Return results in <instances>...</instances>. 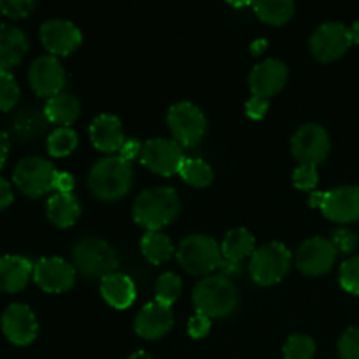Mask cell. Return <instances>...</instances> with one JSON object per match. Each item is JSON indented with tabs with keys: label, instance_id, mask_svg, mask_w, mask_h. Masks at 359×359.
<instances>
[{
	"label": "cell",
	"instance_id": "cell-1",
	"mask_svg": "<svg viewBox=\"0 0 359 359\" xmlns=\"http://www.w3.org/2000/svg\"><path fill=\"white\" fill-rule=\"evenodd\" d=\"M181 212V200L175 189L160 186L140 193L133 202V219L147 231H160Z\"/></svg>",
	"mask_w": 359,
	"mask_h": 359
},
{
	"label": "cell",
	"instance_id": "cell-2",
	"mask_svg": "<svg viewBox=\"0 0 359 359\" xmlns=\"http://www.w3.org/2000/svg\"><path fill=\"white\" fill-rule=\"evenodd\" d=\"M133 168L121 156H105L91 167L88 174V188L98 200L114 202L132 189Z\"/></svg>",
	"mask_w": 359,
	"mask_h": 359
},
{
	"label": "cell",
	"instance_id": "cell-3",
	"mask_svg": "<svg viewBox=\"0 0 359 359\" xmlns=\"http://www.w3.org/2000/svg\"><path fill=\"white\" fill-rule=\"evenodd\" d=\"M193 305L205 318H226L237 309V286L224 276H209L200 280L193 291Z\"/></svg>",
	"mask_w": 359,
	"mask_h": 359
},
{
	"label": "cell",
	"instance_id": "cell-4",
	"mask_svg": "<svg viewBox=\"0 0 359 359\" xmlns=\"http://www.w3.org/2000/svg\"><path fill=\"white\" fill-rule=\"evenodd\" d=\"M72 262L76 272L88 279H105L111 273H116L119 266L114 249L97 237L77 241L72 248Z\"/></svg>",
	"mask_w": 359,
	"mask_h": 359
},
{
	"label": "cell",
	"instance_id": "cell-5",
	"mask_svg": "<svg viewBox=\"0 0 359 359\" xmlns=\"http://www.w3.org/2000/svg\"><path fill=\"white\" fill-rule=\"evenodd\" d=\"M175 256L182 269L193 276H207L223 263L221 245L212 237L202 233L188 235L179 244Z\"/></svg>",
	"mask_w": 359,
	"mask_h": 359
},
{
	"label": "cell",
	"instance_id": "cell-6",
	"mask_svg": "<svg viewBox=\"0 0 359 359\" xmlns=\"http://www.w3.org/2000/svg\"><path fill=\"white\" fill-rule=\"evenodd\" d=\"M291 252L283 242H269L255 251L249 262L252 280L259 286L280 283L290 272Z\"/></svg>",
	"mask_w": 359,
	"mask_h": 359
},
{
	"label": "cell",
	"instance_id": "cell-7",
	"mask_svg": "<svg viewBox=\"0 0 359 359\" xmlns=\"http://www.w3.org/2000/svg\"><path fill=\"white\" fill-rule=\"evenodd\" d=\"M167 123L175 142L184 147H195L205 137V114L191 102H177L172 105L168 109Z\"/></svg>",
	"mask_w": 359,
	"mask_h": 359
},
{
	"label": "cell",
	"instance_id": "cell-8",
	"mask_svg": "<svg viewBox=\"0 0 359 359\" xmlns=\"http://www.w3.org/2000/svg\"><path fill=\"white\" fill-rule=\"evenodd\" d=\"M56 174L58 172L53 167L51 161L39 156H28L16 165L13 179L20 191L32 198H37L55 189Z\"/></svg>",
	"mask_w": 359,
	"mask_h": 359
},
{
	"label": "cell",
	"instance_id": "cell-9",
	"mask_svg": "<svg viewBox=\"0 0 359 359\" xmlns=\"http://www.w3.org/2000/svg\"><path fill=\"white\" fill-rule=\"evenodd\" d=\"M311 205L319 207L323 214L335 223H354L359 219V188L340 186L325 193H314Z\"/></svg>",
	"mask_w": 359,
	"mask_h": 359
},
{
	"label": "cell",
	"instance_id": "cell-10",
	"mask_svg": "<svg viewBox=\"0 0 359 359\" xmlns=\"http://www.w3.org/2000/svg\"><path fill=\"white\" fill-rule=\"evenodd\" d=\"M182 146L170 139H149L142 144L140 161L151 172L163 177L179 174L184 163Z\"/></svg>",
	"mask_w": 359,
	"mask_h": 359
},
{
	"label": "cell",
	"instance_id": "cell-11",
	"mask_svg": "<svg viewBox=\"0 0 359 359\" xmlns=\"http://www.w3.org/2000/svg\"><path fill=\"white\" fill-rule=\"evenodd\" d=\"M353 44L349 28L339 21H328L319 25L311 35V53L319 62H333L339 60Z\"/></svg>",
	"mask_w": 359,
	"mask_h": 359
},
{
	"label": "cell",
	"instance_id": "cell-12",
	"mask_svg": "<svg viewBox=\"0 0 359 359\" xmlns=\"http://www.w3.org/2000/svg\"><path fill=\"white\" fill-rule=\"evenodd\" d=\"M291 153L300 165H318L330 153V135L318 123L300 126L291 139Z\"/></svg>",
	"mask_w": 359,
	"mask_h": 359
},
{
	"label": "cell",
	"instance_id": "cell-13",
	"mask_svg": "<svg viewBox=\"0 0 359 359\" xmlns=\"http://www.w3.org/2000/svg\"><path fill=\"white\" fill-rule=\"evenodd\" d=\"M28 81L30 86L39 97L51 98L63 93L67 76L60 60L53 55L39 56L32 62L28 70Z\"/></svg>",
	"mask_w": 359,
	"mask_h": 359
},
{
	"label": "cell",
	"instance_id": "cell-14",
	"mask_svg": "<svg viewBox=\"0 0 359 359\" xmlns=\"http://www.w3.org/2000/svg\"><path fill=\"white\" fill-rule=\"evenodd\" d=\"M337 255L339 251L330 238H307L297 251V266L305 276H323L332 270Z\"/></svg>",
	"mask_w": 359,
	"mask_h": 359
},
{
	"label": "cell",
	"instance_id": "cell-15",
	"mask_svg": "<svg viewBox=\"0 0 359 359\" xmlns=\"http://www.w3.org/2000/svg\"><path fill=\"white\" fill-rule=\"evenodd\" d=\"M76 269L58 256L39 259L34 265V280L46 293H63L76 283Z\"/></svg>",
	"mask_w": 359,
	"mask_h": 359
},
{
	"label": "cell",
	"instance_id": "cell-16",
	"mask_svg": "<svg viewBox=\"0 0 359 359\" xmlns=\"http://www.w3.org/2000/svg\"><path fill=\"white\" fill-rule=\"evenodd\" d=\"M2 332L14 346H30L37 339V318L28 305L11 304L2 314Z\"/></svg>",
	"mask_w": 359,
	"mask_h": 359
},
{
	"label": "cell",
	"instance_id": "cell-17",
	"mask_svg": "<svg viewBox=\"0 0 359 359\" xmlns=\"http://www.w3.org/2000/svg\"><path fill=\"white\" fill-rule=\"evenodd\" d=\"M41 41L53 56H69L83 42L79 28L69 20H48L41 25Z\"/></svg>",
	"mask_w": 359,
	"mask_h": 359
},
{
	"label": "cell",
	"instance_id": "cell-18",
	"mask_svg": "<svg viewBox=\"0 0 359 359\" xmlns=\"http://www.w3.org/2000/svg\"><path fill=\"white\" fill-rule=\"evenodd\" d=\"M287 83L286 63L277 58H266L249 74V88L255 97L269 98L279 93Z\"/></svg>",
	"mask_w": 359,
	"mask_h": 359
},
{
	"label": "cell",
	"instance_id": "cell-19",
	"mask_svg": "<svg viewBox=\"0 0 359 359\" xmlns=\"http://www.w3.org/2000/svg\"><path fill=\"white\" fill-rule=\"evenodd\" d=\"M174 326V316L170 307L151 302L146 304L135 318V332L137 335L146 340H158L167 335Z\"/></svg>",
	"mask_w": 359,
	"mask_h": 359
},
{
	"label": "cell",
	"instance_id": "cell-20",
	"mask_svg": "<svg viewBox=\"0 0 359 359\" xmlns=\"http://www.w3.org/2000/svg\"><path fill=\"white\" fill-rule=\"evenodd\" d=\"M91 144L102 153H116L121 151L125 144L121 119L114 114H100L90 125Z\"/></svg>",
	"mask_w": 359,
	"mask_h": 359
},
{
	"label": "cell",
	"instance_id": "cell-21",
	"mask_svg": "<svg viewBox=\"0 0 359 359\" xmlns=\"http://www.w3.org/2000/svg\"><path fill=\"white\" fill-rule=\"evenodd\" d=\"M28 48V37L21 28L7 23L0 25V72H9L20 65Z\"/></svg>",
	"mask_w": 359,
	"mask_h": 359
},
{
	"label": "cell",
	"instance_id": "cell-22",
	"mask_svg": "<svg viewBox=\"0 0 359 359\" xmlns=\"http://www.w3.org/2000/svg\"><path fill=\"white\" fill-rule=\"evenodd\" d=\"M32 273H34V265L25 256H0V291L18 293L27 286Z\"/></svg>",
	"mask_w": 359,
	"mask_h": 359
},
{
	"label": "cell",
	"instance_id": "cell-23",
	"mask_svg": "<svg viewBox=\"0 0 359 359\" xmlns=\"http://www.w3.org/2000/svg\"><path fill=\"white\" fill-rule=\"evenodd\" d=\"M100 293L111 307L123 311L135 302V284L125 273H111L100 283Z\"/></svg>",
	"mask_w": 359,
	"mask_h": 359
},
{
	"label": "cell",
	"instance_id": "cell-24",
	"mask_svg": "<svg viewBox=\"0 0 359 359\" xmlns=\"http://www.w3.org/2000/svg\"><path fill=\"white\" fill-rule=\"evenodd\" d=\"M44 114L49 123L62 126H70L77 121L81 114L79 98L72 93H60L56 97L48 98L44 105Z\"/></svg>",
	"mask_w": 359,
	"mask_h": 359
},
{
	"label": "cell",
	"instance_id": "cell-25",
	"mask_svg": "<svg viewBox=\"0 0 359 359\" xmlns=\"http://www.w3.org/2000/svg\"><path fill=\"white\" fill-rule=\"evenodd\" d=\"M48 118L44 114V109H35V107H25L21 111H18L14 114L13 123V133L18 137L20 140L27 142V140H34L37 139L39 135L48 130Z\"/></svg>",
	"mask_w": 359,
	"mask_h": 359
},
{
	"label": "cell",
	"instance_id": "cell-26",
	"mask_svg": "<svg viewBox=\"0 0 359 359\" xmlns=\"http://www.w3.org/2000/svg\"><path fill=\"white\" fill-rule=\"evenodd\" d=\"M256 251V238L245 228H233L226 233L221 244V252L223 259L228 263H238L245 259L248 256H252Z\"/></svg>",
	"mask_w": 359,
	"mask_h": 359
},
{
	"label": "cell",
	"instance_id": "cell-27",
	"mask_svg": "<svg viewBox=\"0 0 359 359\" xmlns=\"http://www.w3.org/2000/svg\"><path fill=\"white\" fill-rule=\"evenodd\" d=\"M48 217L55 226L69 228L81 217V203L74 195L56 193L48 200Z\"/></svg>",
	"mask_w": 359,
	"mask_h": 359
},
{
	"label": "cell",
	"instance_id": "cell-28",
	"mask_svg": "<svg viewBox=\"0 0 359 359\" xmlns=\"http://www.w3.org/2000/svg\"><path fill=\"white\" fill-rule=\"evenodd\" d=\"M140 249L147 262L153 265H161L174 256L175 249L170 238L161 231H147L140 241Z\"/></svg>",
	"mask_w": 359,
	"mask_h": 359
},
{
	"label": "cell",
	"instance_id": "cell-29",
	"mask_svg": "<svg viewBox=\"0 0 359 359\" xmlns=\"http://www.w3.org/2000/svg\"><path fill=\"white\" fill-rule=\"evenodd\" d=\"M256 16L269 25H284L294 14V4L291 0H259L252 4Z\"/></svg>",
	"mask_w": 359,
	"mask_h": 359
},
{
	"label": "cell",
	"instance_id": "cell-30",
	"mask_svg": "<svg viewBox=\"0 0 359 359\" xmlns=\"http://www.w3.org/2000/svg\"><path fill=\"white\" fill-rule=\"evenodd\" d=\"M179 174H181L182 181L195 186V188H205L214 179L210 165L200 158H186Z\"/></svg>",
	"mask_w": 359,
	"mask_h": 359
},
{
	"label": "cell",
	"instance_id": "cell-31",
	"mask_svg": "<svg viewBox=\"0 0 359 359\" xmlns=\"http://www.w3.org/2000/svg\"><path fill=\"white\" fill-rule=\"evenodd\" d=\"M48 153L55 158L69 156L77 147V133L70 126H60L48 137Z\"/></svg>",
	"mask_w": 359,
	"mask_h": 359
},
{
	"label": "cell",
	"instance_id": "cell-32",
	"mask_svg": "<svg viewBox=\"0 0 359 359\" xmlns=\"http://www.w3.org/2000/svg\"><path fill=\"white\" fill-rule=\"evenodd\" d=\"M182 283L179 276L174 272H167L163 276L158 277L156 284H154V297H156V304L163 305V307H172L181 297Z\"/></svg>",
	"mask_w": 359,
	"mask_h": 359
},
{
	"label": "cell",
	"instance_id": "cell-33",
	"mask_svg": "<svg viewBox=\"0 0 359 359\" xmlns=\"http://www.w3.org/2000/svg\"><path fill=\"white\" fill-rule=\"evenodd\" d=\"M314 354L316 344L309 335H291L284 344V359H312Z\"/></svg>",
	"mask_w": 359,
	"mask_h": 359
},
{
	"label": "cell",
	"instance_id": "cell-34",
	"mask_svg": "<svg viewBox=\"0 0 359 359\" xmlns=\"http://www.w3.org/2000/svg\"><path fill=\"white\" fill-rule=\"evenodd\" d=\"M20 100V86L11 72H0V111H11Z\"/></svg>",
	"mask_w": 359,
	"mask_h": 359
},
{
	"label": "cell",
	"instance_id": "cell-35",
	"mask_svg": "<svg viewBox=\"0 0 359 359\" xmlns=\"http://www.w3.org/2000/svg\"><path fill=\"white\" fill-rule=\"evenodd\" d=\"M340 286L351 294H359V255L346 259L340 266Z\"/></svg>",
	"mask_w": 359,
	"mask_h": 359
},
{
	"label": "cell",
	"instance_id": "cell-36",
	"mask_svg": "<svg viewBox=\"0 0 359 359\" xmlns=\"http://www.w3.org/2000/svg\"><path fill=\"white\" fill-rule=\"evenodd\" d=\"M339 349L340 359H359V328L353 326V328L346 330L342 337L339 339L337 344Z\"/></svg>",
	"mask_w": 359,
	"mask_h": 359
},
{
	"label": "cell",
	"instance_id": "cell-37",
	"mask_svg": "<svg viewBox=\"0 0 359 359\" xmlns=\"http://www.w3.org/2000/svg\"><path fill=\"white\" fill-rule=\"evenodd\" d=\"M318 168L314 165H300L297 170L293 172V184L297 189L302 191H311L318 186Z\"/></svg>",
	"mask_w": 359,
	"mask_h": 359
},
{
	"label": "cell",
	"instance_id": "cell-38",
	"mask_svg": "<svg viewBox=\"0 0 359 359\" xmlns=\"http://www.w3.org/2000/svg\"><path fill=\"white\" fill-rule=\"evenodd\" d=\"M35 9V2L32 0H0V13L7 18H27Z\"/></svg>",
	"mask_w": 359,
	"mask_h": 359
},
{
	"label": "cell",
	"instance_id": "cell-39",
	"mask_svg": "<svg viewBox=\"0 0 359 359\" xmlns=\"http://www.w3.org/2000/svg\"><path fill=\"white\" fill-rule=\"evenodd\" d=\"M333 244H335L337 251L339 252H353L358 244V237L354 231L347 230V228H340L333 233Z\"/></svg>",
	"mask_w": 359,
	"mask_h": 359
},
{
	"label": "cell",
	"instance_id": "cell-40",
	"mask_svg": "<svg viewBox=\"0 0 359 359\" xmlns=\"http://www.w3.org/2000/svg\"><path fill=\"white\" fill-rule=\"evenodd\" d=\"M210 332V319L202 314L193 316L188 321V333L191 339H203Z\"/></svg>",
	"mask_w": 359,
	"mask_h": 359
},
{
	"label": "cell",
	"instance_id": "cell-41",
	"mask_svg": "<svg viewBox=\"0 0 359 359\" xmlns=\"http://www.w3.org/2000/svg\"><path fill=\"white\" fill-rule=\"evenodd\" d=\"M269 98L255 97V95H252V98H249V100L245 102V112H248V116L251 119L265 118V114L269 112Z\"/></svg>",
	"mask_w": 359,
	"mask_h": 359
},
{
	"label": "cell",
	"instance_id": "cell-42",
	"mask_svg": "<svg viewBox=\"0 0 359 359\" xmlns=\"http://www.w3.org/2000/svg\"><path fill=\"white\" fill-rule=\"evenodd\" d=\"M76 186V179L69 172H58L55 179V189L62 195H72V189Z\"/></svg>",
	"mask_w": 359,
	"mask_h": 359
},
{
	"label": "cell",
	"instance_id": "cell-43",
	"mask_svg": "<svg viewBox=\"0 0 359 359\" xmlns=\"http://www.w3.org/2000/svg\"><path fill=\"white\" fill-rule=\"evenodd\" d=\"M119 156L125 158L126 161H132L133 158L140 156V153H142V144L137 142L135 139H130V140H125V144H123L121 151H119Z\"/></svg>",
	"mask_w": 359,
	"mask_h": 359
},
{
	"label": "cell",
	"instance_id": "cell-44",
	"mask_svg": "<svg viewBox=\"0 0 359 359\" xmlns=\"http://www.w3.org/2000/svg\"><path fill=\"white\" fill-rule=\"evenodd\" d=\"M13 188H11V184L7 182V179H4L2 175H0V210L7 209V207L13 203Z\"/></svg>",
	"mask_w": 359,
	"mask_h": 359
},
{
	"label": "cell",
	"instance_id": "cell-45",
	"mask_svg": "<svg viewBox=\"0 0 359 359\" xmlns=\"http://www.w3.org/2000/svg\"><path fill=\"white\" fill-rule=\"evenodd\" d=\"M9 147H11L9 135H7L4 130H0V168H2V165L6 163L7 154H9Z\"/></svg>",
	"mask_w": 359,
	"mask_h": 359
},
{
	"label": "cell",
	"instance_id": "cell-46",
	"mask_svg": "<svg viewBox=\"0 0 359 359\" xmlns=\"http://www.w3.org/2000/svg\"><path fill=\"white\" fill-rule=\"evenodd\" d=\"M349 32H351V39H353V42L359 44V21H356V23L349 28Z\"/></svg>",
	"mask_w": 359,
	"mask_h": 359
},
{
	"label": "cell",
	"instance_id": "cell-47",
	"mask_svg": "<svg viewBox=\"0 0 359 359\" xmlns=\"http://www.w3.org/2000/svg\"><path fill=\"white\" fill-rule=\"evenodd\" d=\"M126 359H154L153 356H151V354H147V353H144V351H137V353H133V354H130L128 358Z\"/></svg>",
	"mask_w": 359,
	"mask_h": 359
}]
</instances>
